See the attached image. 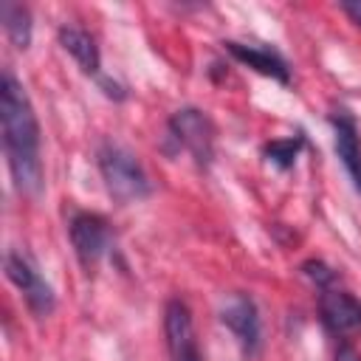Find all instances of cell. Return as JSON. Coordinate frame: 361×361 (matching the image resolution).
I'll return each mask as SVG.
<instances>
[{"mask_svg":"<svg viewBox=\"0 0 361 361\" xmlns=\"http://www.w3.org/2000/svg\"><path fill=\"white\" fill-rule=\"evenodd\" d=\"M336 361H361V353L344 344V347H341V350L336 353Z\"/></svg>","mask_w":361,"mask_h":361,"instance_id":"obj_16","label":"cell"},{"mask_svg":"<svg viewBox=\"0 0 361 361\" xmlns=\"http://www.w3.org/2000/svg\"><path fill=\"white\" fill-rule=\"evenodd\" d=\"M220 319L237 336L245 355H254L259 350V316H257V305L248 296H231Z\"/></svg>","mask_w":361,"mask_h":361,"instance_id":"obj_7","label":"cell"},{"mask_svg":"<svg viewBox=\"0 0 361 361\" xmlns=\"http://www.w3.org/2000/svg\"><path fill=\"white\" fill-rule=\"evenodd\" d=\"M99 169L104 178V186L113 200L133 203L149 195V178L135 161L133 152H127L118 144H104L99 149Z\"/></svg>","mask_w":361,"mask_h":361,"instance_id":"obj_2","label":"cell"},{"mask_svg":"<svg viewBox=\"0 0 361 361\" xmlns=\"http://www.w3.org/2000/svg\"><path fill=\"white\" fill-rule=\"evenodd\" d=\"M226 48H228V54H231L234 59L245 62V65H248V68H254L257 73L271 76V79H276V82H282V85H288V82H290L288 62H285L276 51L262 48V45H243V42H226Z\"/></svg>","mask_w":361,"mask_h":361,"instance_id":"obj_9","label":"cell"},{"mask_svg":"<svg viewBox=\"0 0 361 361\" xmlns=\"http://www.w3.org/2000/svg\"><path fill=\"white\" fill-rule=\"evenodd\" d=\"M59 42L82 65L85 73H99V48H96V42L87 31L65 25V28H59Z\"/></svg>","mask_w":361,"mask_h":361,"instance_id":"obj_11","label":"cell"},{"mask_svg":"<svg viewBox=\"0 0 361 361\" xmlns=\"http://www.w3.org/2000/svg\"><path fill=\"white\" fill-rule=\"evenodd\" d=\"M6 276L23 290L28 307L37 313V316H48L54 310V290L51 285L39 276V271L28 262V257L17 254V251H8L6 254Z\"/></svg>","mask_w":361,"mask_h":361,"instance_id":"obj_5","label":"cell"},{"mask_svg":"<svg viewBox=\"0 0 361 361\" xmlns=\"http://www.w3.org/2000/svg\"><path fill=\"white\" fill-rule=\"evenodd\" d=\"M341 8L353 17V23H358V25H361V0H347V3H341Z\"/></svg>","mask_w":361,"mask_h":361,"instance_id":"obj_15","label":"cell"},{"mask_svg":"<svg viewBox=\"0 0 361 361\" xmlns=\"http://www.w3.org/2000/svg\"><path fill=\"white\" fill-rule=\"evenodd\" d=\"M164 330H166V347L172 361H200L197 344H195V327L189 307L180 299H172L164 313Z\"/></svg>","mask_w":361,"mask_h":361,"instance_id":"obj_6","label":"cell"},{"mask_svg":"<svg viewBox=\"0 0 361 361\" xmlns=\"http://www.w3.org/2000/svg\"><path fill=\"white\" fill-rule=\"evenodd\" d=\"M110 226L102 214H90V212H79L71 220V243L76 248V257L85 268H93L110 248Z\"/></svg>","mask_w":361,"mask_h":361,"instance_id":"obj_4","label":"cell"},{"mask_svg":"<svg viewBox=\"0 0 361 361\" xmlns=\"http://www.w3.org/2000/svg\"><path fill=\"white\" fill-rule=\"evenodd\" d=\"M0 121H3V144L11 175L23 192L37 195L42 189L39 124L23 85L8 71L0 79Z\"/></svg>","mask_w":361,"mask_h":361,"instance_id":"obj_1","label":"cell"},{"mask_svg":"<svg viewBox=\"0 0 361 361\" xmlns=\"http://www.w3.org/2000/svg\"><path fill=\"white\" fill-rule=\"evenodd\" d=\"M319 310H322V322L333 333L344 336V333H353L361 327V302L347 290L324 288V293L319 299Z\"/></svg>","mask_w":361,"mask_h":361,"instance_id":"obj_8","label":"cell"},{"mask_svg":"<svg viewBox=\"0 0 361 361\" xmlns=\"http://www.w3.org/2000/svg\"><path fill=\"white\" fill-rule=\"evenodd\" d=\"M0 17H3V28L8 34V39L14 42V48H28L31 42V14L25 6L20 3H8L3 0L0 3Z\"/></svg>","mask_w":361,"mask_h":361,"instance_id":"obj_12","label":"cell"},{"mask_svg":"<svg viewBox=\"0 0 361 361\" xmlns=\"http://www.w3.org/2000/svg\"><path fill=\"white\" fill-rule=\"evenodd\" d=\"M169 130L175 135V141L180 147H186L197 164H209L212 161V147H214V127L209 121L206 113L195 110V107H186V110H178L169 121Z\"/></svg>","mask_w":361,"mask_h":361,"instance_id":"obj_3","label":"cell"},{"mask_svg":"<svg viewBox=\"0 0 361 361\" xmlns=\"http://www.w3.org/2000/svg\"><path fill=\"white\" fill-rule=\"evenodd\" d=\"M302 268H305V274H307L310 279H316L319 285H327V282L333 279V271H330L324 262H305Z\"/></svg>","mask_w":361,"mask_h":361,"instance_id":"obj_14","label":"cell"},{"mask_svg":"<svg viewBox=\"0 0 361 361\" xmlns=\"http://www.w3.org/2000/svg\"><path fill=\"white\" fill-rule=\"evenodd\" d=\"M330 124L336 130V152H338L347 175L353 178L355 189L361 192V144H358L355 121L347 113H338V116H330Z\"/></svg>","mask_w":361,"mask_h":361,"instance_id":"obj_10","label":"cell"},{"mask_svg":"<svg viewBox=\"0 0 361 361\" xmlns=\"http://www.w3.org/2000/svg\"><path fill=\"white\" fill-rule=\"evenodd\" d=\"M302 144H305L302 135H296V138H282V141H271V144H265V155H268L271 164L288 169V166H293V161H296Z\"/></svg>","mask_w":361,"mask_h":361,"instance_id":"obj_13","label":"cell"}]
</instances>
